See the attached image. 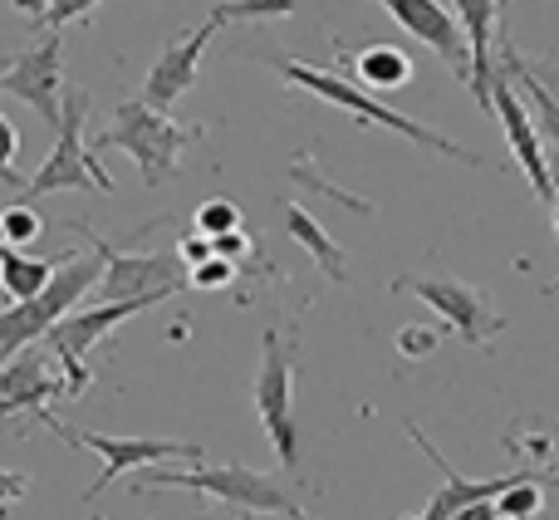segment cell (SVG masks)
Returning a JSON list of instances; mask_svg holds the SVG:
<instances>
[{"instance_id":"6da1fadb","label":"cell","mask_w":559,"mask_h":520,"mask_svg":"<svg viewBox=\"0 0 559 520\" xmlns=\"http://www.w3.org/2000/svg\"><path fill=\"white\" fill-rule=\"evenodd\" d=\"M271 64H275V74H280V79H289L295 88H309V94H314L319 104H334V108H344V114L364 118V123L388 128V133L407 138V143L427 147V153H447L452 163L481 167V153H472V147L452 143V138L437 133V128H427V123H417V118H407V114H397V108H388L383 98L368 94V88H358L348 74H334V69H309L305 59H289V55H280V49H271Z\"/></svg>"},{"instance_id":"7a4b0ae2","label":"cell","mask_w":559,"mask_h":520,"mask_svg":"<svg viewBox=\"0 0 559 520\" xmlns=\"http://www.w3.org/2000/svg\"><path fill=\"white\" fill-rule=\"evenodd\" d=\"M153 492H192L197 501L206 506H231L241 516H275V520H309V511L265 472H251V466H206L192 462L182 472H143L138 476V496Z\"/></svg>"},{"instance_id":"3957f363","label":"cell","mask_w":559,"mask_h":520,"mask_svg":"<svg viewBox=\"0 0 559 520\" xmlns=\"http://www.w3.org/2000/svg\"><path fill=\"white\" fill-rule=\"evenodd\" d=\"M98 280H104V256H98L94 246H88L84 256L79 251L55 256V280H49L35 299H20V305L0 309V364L15 358L20 348L39 344L64 315H74V309L94 295Z\"/></svg>"},{"instance_id":"277c9868","label":"cell","mask_w":559,"mask_h":520,"mask_svg":"<svg viewBox=\"0 0 559 520\" xmlns=\"http://www.w3.org/2000/svg\"><path fill=\"white\" fill-rule=\"evenodd\" d=\"M192 138H202V128L177 123L173 114L143 104V98H123V104L114 108V123L94 138L88 153L98 157V153H114L118 147V153H128L138 163L143 187H163L167 177L177 173V163H182V153H187Z\"/></svg>"},{"instance_id":"5b68a950","label":"cell","mask_w":559,"mask_h":520,"mask_svg":"<svg viewBox=\"0 0 559 520\" xmlns=\"http://www.w3.org/2000/svg\"><path fill=\"white\" fill-rule=\"evenodd\" d=\"M84 118H88V88L64 84L55 153L45 157V167H39L35 177L20 182L15 202H35V197H49V192H114V177H108L104 163L84 147Z\"/></svg>"},{"instance_id":"8992f818","label":"cell","mask_w":559,"mask_h":520,"mask_svg":"<svg viewBox=\"0 0 559 520\" xmlns=\"http://www.w3.org/2000/svg\"><path fill=\"white\" fill-rule=\"evenodd\" d=\"M79 236H84V246H94L98 256H104V280L94 285V305H114V299H147V305H157V299L167 295H182L187 289V265L173 256H138V251H123V246H108L104 236L84 232L79 226Z\"/></svg>"},{"instance_id":"52a82bcc","label":"cell","mask_w":559,"mask_h":520,"mask_svg":"<svg viewBox=\"0 0 559 520\" xmlns=\"http://www.w3.org/2000/svg\"><path fill=\"white\" fill-rule=\"evenodd\" d=\"M255 417L271 437L285 472L299 466V427H295V348L280 329L261 334V374H255Z\"/></svg>"},{"instance_id":"ba28073f","label":"cell","mask_w":559,"mask_h":520,"mask_svg":"<svg viewBox=\"0 0 559 520\" xmlns=\"http://www.w3.org/2000/svg\"><path fill=\"white\" fill-rule=\"evenodd\" d=\"M393 289L417 295L462 344H472V348H491V339L506 329V319L496 315L491 295H486L481 285L456 280V275H397Z\"/></svg>"},{"instance_id":"9c48e42d","label":"cell","mask_w":559,"mask_h":520,"mask_svg":"<svg viewBox=\"0 0 559 520\" xmlns=\"http://www.w3.org/2000/svg\"><path fill=\"white\" fill-rule=\"evenodd\" d=\"M59 437L69 447H88L94 457H104L98 482L84 492V501H98L108 486L133 466H163V462H202L206 447L202 442H173V437H108V433H79V427L59 423Z\"/></svg>"},{"instance_id":"30bf717a","label":"cell","mask_w":559,"mask_h":520,"mask_svg":"<svg viewBox=\"0 0 559 520\" xmlns=\"http://www.w3.org/2000/svg\"><path fill=\"white\" fill-rule=\"evenodd\" d=\"M491 114L501 118L506 143H511V157L521 163V173L531 177V192L540 202H555V177H550V153H545L540 133H535V118L525 108L521 88L511 79V64L496 55V74H491Z\"/></svg>"},{"instance_id":"8fae6325","label":"cell","mask_w":559,"mask_h":520,"mask_svg":"<svg viewBox=\"0 0 559 520\" xmlns=\"http://www.w3.org/2000/svg\"><path fill=\"white\" fill-rule=\"evenodd\" d=\"M0 94H15L49 128H59V108H64V45H59L55 29L39 45H29L25 55L0 64Z\"/></svg>"},{"instance_id":"7c38bea8","label":"cell","mask_w":559,"mask_h":520,"mask_svg":"<svg viewBox=\"0 0 559 520\" xmlns=\"http://www.w3.org/2000/svg\"><path fill=\"white\" fill-rule=\"evenodd\" d=\"M226 25V10L222 0L212 5V15L202 20L197 29H187V35L167 39L163 55H157V64L147 69V84H143V104L163 108V114H173V104L182 94H192L197 74H202V59H206V45L216 39V29Z\"/></svg>"},{"instance_id":"4fadbf2b","label":"cell","mask_w":559,"mask_h":520,"mask_svg":"<svg viewBox=\"0 0 559 520\" xmlns=\"http://www.w3.org/2000/svg\"><path fill=\"white\" fill-rule=\"evenodd\" d=\"M59 393H64V378L55 374L45 348L29 344L0 364V417H35L49 433H59L64 417L49 413V398H59Z\"/></svg>"},{"instance_id":"5bb4252c","label":"cell","mask_w":559,"mask_h":520,"mask_svg":"<svg viewBox=\"0 0 559 520\" xmlns=\"http://www.w3.org/2000/svg\"><path fill=\"white\" fill-rule=\"evenodd\" d=\"M397 25L413 39H423L427 49L442 55V64H452V74L462 84H472V45H466V29L456 25V15L442 5V0H378Z\"/></svg>"},{"instance_id":"9a60e30c","label":"cell","mask_w":559,"mask_h":520,"mask_svg":"<svg viewBox=\"0 0 559 520\" xmlns=\"http://www.w3.org/2000/svg\"><path fill=\"white\" fill-rule=\"evenodd\" d=\"M407 437H413V442L423 447L427 457H432L437 472H442V492H437L432 501H427V511H423V516H413V520H452L456 511H462V506H472V501H496V496H501L506 486H515L521 476H531V472H521V466H515L511 476H481V482H472V476H462L452 462H447L442 447H437L417 423H407Z\"/></svg>"},{"instance_id":"2e32d148","label":"cell","mask_w":559,"mask_h":520,"mask_svg":"<svg viewBox=\"0 0 559 520\" xmlns=\"http://www.w3.org/2000/svg\"><path fill=\"white\" fill-rule=\"evenodd\" d=\"M143 309H153L147 299H114V305H79L74 315H64L55 329H49V348H55V358H84L94 344H104L108 334H114L118 324H128L133 315H143Z\"/></svg>"},{"instance_id":"e0dca14e","label":"cell","mask_w":559,"mask_h":520,"mask_svg":"<svg viewBox=\"0 0 559 520\" xmlns=\"http://www.w3.org/2000/svg\"><path fill=\"white\" fill-rule=\"evenodd\" d=\"M501 5L506 0H452L456 25L466 29L472 45V94L491 114V74H496V35H501Z\"/></svg>"},{"instance_id":"ac0fdd59","label":"cell","mask_w":559,"mask_h":520,"mask_svg":"<svg viewBox=\"0 0 559 520\" xmlns=\"http://www.w3.org/2000/svg\"><path fill=\"white\" fill-rule=\"evenodd\" d=\"M496 55L511 64V79H515V88H521V98H525V108H531V118H535V133H540V143L550 147V153H559V94H550V88L535 79V69L525 64V55L511 45L506 35H496Z\"/></svg>"},{"instance_id":"d6986e66","label":"cell","mask_w":559,"mask_h":520,"mask_svg":"<svg viewBox=\"0 0 559 520\" xmlns=\"http://www.w3.org/2000/svg\"><path fill=\"white\" fill-rule=\"evenodd\" d=\"M334 59L338 64H348V74H354L358 88H403L407 79H413V55H403L397 45H368L358 49V55H348L344 39H334Z\"/></svg>"},{"instance_id":"ffe728a7","label":"cell","mask_w":559,"mask_h":520,"mask_svg":"<svg viewBox=\"0 0 559 520\" xmlns=\"http://www.w3.org/2000/svg\"><path fill=\"white\" fill-rule=\"evenodd\" d=\"M49 280H55V260L29 256V251H20V246H0V295H5L10 305L35 299Z\"/></svg>"},{"instance_id":"44dd1931","label":"cell","mask_w":559,"mask_h":520,"mask_svg":"<svg viewBox=\"0 0 559 520\" xmlns=\"http://www.w3.org/2000/svg\"><path fill=\"white\" fill-rule=\"evenodd\" d=\"M506 447L525 462L535 482H559V433L550 423H525L506 433Z\"/></svg>"},{"instance_id":"7402d4cb","label":"cell","mask_w":559,"mask_h":520,"mask_svg":"<svg viewBox=\"0 0 559 520\" xmlns=\"http://www.w3.org/2000/svg\"><path fill=\"white\" fill-rule=\"evenodd\" d=\"M285 226H289V236H295V241L305 246L309 256H314V265H324V275L344 285L348 270H344V251L334 246V236H329L324 226H319L314 216H309L305 206H295V202H285Z\"/></svg>"},{"instance_id":"603a6c76","label":"cell","mask_w":559,"mask_h":520,"mask_svg":"<svg viewBox=\"0 0 559 520\" xmlns=\"http://www.w3.org/2000/svg\"><path fill=\"white\" fill-rule=\"evenodd\" d=\"M545 511V492L535 476H521L515 486H506L501 496H496V516L501 520H535Z\"/></svg>"},{"instance_id":"cb8c5ba5","label":"cell","mask_w":559,"mask_h":520,"mask_svg":"<svg viewBox=\"0 0 559 520\" xmlns=\"http://www.w3.org/2000/svg\"><path fill=\"white\" fill-rule=\"evenodd\" d=\"M192 232H202V236H226V232H241V206L236 202H226V197H216V202H202L197 206V216H192Z\"/></svg>"},{"instance_id":"d4e9b609","label":"cell","mask_w":559,"mask_h":520,"mask_svg":"<svg viewBox=\"0 0 559 520\" xmlns=\"http://www.w3.org/2000/svg\"><path fill=\"white\" fill-rule=\"evenodd\" d=\"M0 222H5V246H29L39 232H45V216L29 212V202H15L0 212Z\"/></svg>"},{"instance_id":"484cf974","label":"cell","mask_w":559,"mask_h":520,"mask_svg":"<svg viewBox=\"0 0 559 520\" xmlns=\"http://www.w3.org/2000/svg\"><path fill=\"white\" fill-rule=\"evenodd\" d=\"M299 0H222L226 20H280V15H295Z\"/></svg>"},{"instance_id":"4316f807","label":"cell","mask_w":559,"mask_h":520,"mask_svg":"<svg viewBox=\"0 0 559 520\" xmlns=\"http://www.w3.org/2000/svg\"><path fill=\"white\" fill-rule=\"evenodd\" d=\"M15 157H20V133L5 118V108H0V187H10V192H20V182H25L15 173Z\"/></svg>"},{"instance_id":"83f0119b","label":"cell","mask_w":559,"mask_h":520,"mask_svg":"<svg viewBox=\"0 0 559 520\" xmlns=\"http://www.w3.org/2000/svg\"><path fill=\"white\" fill-rule=\"evenodd\" d=\"M231 280H236V265L222 256H212V260L187 270V289H222V285H231Z\"/></svg>"},{"instance_id":"f1b7e54d","label":"cell","mask_w":559,"mask_h":520,"mask_svg":"<svg viewBox=\"0 0 559 520\" xmlns=\"http://www.w3.org/2000/svg\"><path fill=\"white\" fill-rule=\"evenodd\" d=\"M98 10V0H55V5L45 10V20H39V29H64V25H74V20H88Z\"/></svg>"},{"instance_id":"f546056e","label":"cell","mask_w":559,"mask_h":520,"mask_svg":"<svg viewBox=\"0 0 559 520\" xmlns=\"http://www.w3.org/2000/svg\"><path fill=\"white\" fill-rule=\"evenodd\" d=\"M442 344V329H423V324H407L403 334H397V354L403 358H427L432 348Z\"/></svg>"},{"instance_id":"4dcf8cb0","label":"cell","mask_w":559,"mask_h":520,"mask_svg":"<svg viewBox=\"0 0 559 520\" xmlns=\"http://www.w3.org/2000/svg\"><path fill=\"white\" fill-rule=\"evenodd\" d=\"M29 492V476L25 472H10V466H0V516H10L20 501H25Z\"/></svg>"},{"instance_id":"1f68e13d","label":"cell","mask_w":559,"mask_h":520,"mask_svg":"<svg viewBox=\"0 0 559 520\" xmlns=\"http://www.w3.org/2000/svg\"><path fill=\"white\" fill-rule=\"evenodd\" d=\"M212 256H216V246H212V236H202V232H187L182 241H177V260H182L187 270L202 265V260H212Z\"/></svg>"},{"instance_id":"d6a6232c","label":"cell","mask_w":559,"mask_h":520,"mask_svg":"<svg viewBox=\"0 0 559 520\" xmlns=\"http://www.w3.org/2000/svg\"><path fill=\"white\" fill-rule=\"evenodd\" d=\"M216 256L222 260H231L236 270H241V260H246V251H251V241H246V232H226V236H216Z\"/></svg>"},{"instance_id":"836d02e7","label":"cell","mask_w":559,"mask_h":520,"mask_svg":"<svg viewBox=\"0 0 559 520\" xmlns=\"http://www.w3.org/2000/svg\"><path fill=\"white\" fill-rule=\"evenodd\" d=\"M550 153V147H545ZM550 177H555V202H550V222H555V241H559V153H550ZM559 295V280H550L545 285V299H555Z\"/></svg>"},{"instance_id":"e575fe53","label":"cell","mask_w":559,"mask_h":520,"mask_svg":"<svg viewBox=\"0 0 559 520\" xmlns=\"http://www.w3.org/2000/svg\"><path fill=\"white\" fill-rule=\"evenodd\" d=\"M452 520H501V516H496V501H472V506H462Z\"/></svg>"},{"instance_id":"d590c367","label":"cell","mask_w":559,"mask_h":520,"mask_svg":"<svg viewBox=\"0 0 559 520\" xmlns=\"http://www.w3.org/2000/svg\"><path fill=\"white\" fill-rule=\"evenodd\" d=\"M10 5H15L25 20H35V29H39V20H45V10L55 5V0H10Z\"/></svg>"},{"instance_id":"8d00e7d4","label":"cell","mask_w":559,"mask_h":520,"mask_svg":"<svg viewBox=\"0 0 559 520\" xmlns=\"http://www.w3.org/2000/svg\"><path fill=\"white\" fill-rule=\"evenodd\" d=\"M525 64L535 69V79H540V84L550 88V94H559V69H555V64H540V59H525Z\"/></svg>"},{"instance_id":"74e56055","label":"cell","mask_w":559,"mask_h":520,"mask_svg":"<svg viewBox=\"0 0 559 520\" xmlns=\"http://www.w3.org/2000/svg\"><path fill=\"white\" fill-rule=\"evenodd\" d=\"M0 246H5V222H0Z\"/></svg>"},{"instance_id":"f35d334b","label":"cell","mask_w":559,"mask_h":520,"mask_svg":"<svg viewBox=\"0 0 559 520\" xmlns=\"http://www.w3.org/2000/svg\"><path fill=\"white\" fill-rule=\"evenodd\" d=\"M0 64H5V59H0Z\"/></svg>"},{"instance_id":"ab89813d","label":"cell","mask_w":559,"mask_h":520,"mask_svg":"<svg viewBox=\"0 0 559 520\" xmlns=\"http://www.w3.org/2000/svg\"><path fill=\"white\" fill-rule=\"evenodd\" d=\"M309 520H314V516H309Z\"/></svg>"}]
</instances>
